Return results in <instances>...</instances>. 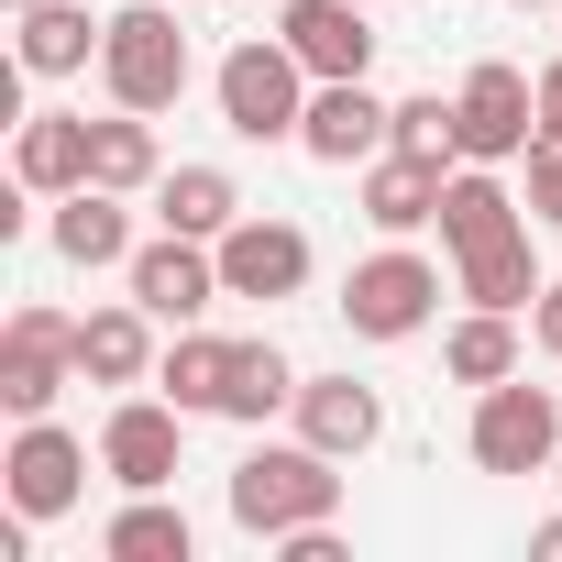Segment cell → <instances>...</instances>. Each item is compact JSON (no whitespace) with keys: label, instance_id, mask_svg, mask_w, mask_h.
<instances>
[{"label":"cell","instance_id":"6da1fadb","mask_svg":"<svg viewBox=\"0 0 562 562\" xmlns=\"http://www.w3.org/2000/svg\"><path fill=\"white\" fill-rule=\"evenodd\" d=\"M221 507L243 540H299V529H331L342 518V463L321 441H254L232 474H221Z\"/></svg>","mask_w":562,"mask_h":562},{"label":"cell","instance_id":"7a4b0ae2","mask_svg":"<svg viewBox=\"0 0 562 562\" xmlns=\"http://www.w3.org/2000/svg\"><path fill=\"white\" fill-rule=\"evenodd\" d=\"M310 67H299V45L288 34H243L221 67H210V100H221V122L243 133V144H299V122H310Z\"/></svg>","mask_w":562,"mask_h":562},{"label":"cell","instance_id":"3957f363","mask_svg":"<svg viewBox=\"0 0 562 562\" xmlns=\"http://www.w3.org/2000/svg\"><path fill=\"white\" fill-rule=\"evenodd\" d=\"M188 78H199V56H188V23L166 12V0H122L111 12V34H100V89L122 100V111H177L188 100Z\"/></svg>","mask_w":562,"mask_h":562},{"label":"cell","instance_id":"277c9868","mask_svg":"<svg viewBox=\"0 0 562 562\" xmlns=\"http://www.w3.org/2000/svg\"><path fill=\"white\" fill-rule=\"evenodd\" d=\"M463 452H474V474H551V463H562V397H551V386H529V375L474 386Z\"/></svg>","mask_w":562,"mask_h":562},{"label":"cell","instance_id":"5b68a950","mask_svg":"<svg viewBox=\"0 0 562 562\" xmlns=\"http://www.w3.org/2000/svg\"><path fill=\"white\" fill-rule=\"evenodd\" d=\"M342 321H353V342H419L441 321V265L408 254V243H375L342 276Z\"/></svg>","mask_w":562,"mask_h":562},{"label":"cell","instance_id":"8992f818","mask_svg":"<svg viewBox=\"0 0 562 562\" xmlns=\"http://www.w3.org/2000/svg\"><path fill=\"white\" fill-rule=\"evenodd\" d=\"M67 375H78V321L45 310V299H23L12 321H0V408H12V419H56Z\"/></svg>","mask_w":562,"mask_h":562},{"label":"cell","instance_id":"52a82bcc","mask_svg":"<svg viewBox=\"0 0 562 562\" xmlns=\"http://www.w3.org/2000/svg\"><path fill=\"white\" fill-rule=\"evenodd\" d=\"M100 474L122 485V496H155V485H177L188 474V408L177 397H111V419H100Z\"/></svg>","mask_w":562,"mask_h":562},{"label":"cell","instance_id":"ba28073f","mask_svg":"<svg viewBox=\"0 0 562 562\" xmlns=\"http://www.w3.org/2000/svg\"><path fill=\"white\" fill-rule=\"evenodd\" d=\"M452 111H463V166H518V155L540 144V78L507 67V56H485V67L452 89Z\"/></svg>","mask_w":562,"mask_h":562},{"label":"cell","instance_id":"9c48e42d","mask_svg":"<svg viewBox=\"0 0 562 562\" xmlns=\"http://www.w3.org/2000/svg\"><path fill=\"white\" fill-rule=\"evenodd\" d=\"M0 496H12L34 529H45V518H67V507L89 496V441H78L67 419H12V452H0Z\"/></svg>","mask_w":562,"mask_h":562},{"label":"cell","instance_id":"30bf717a","mask_svg":"<svg viewBox=\"0 0 562 562\" xmlns=\"http://www.w3.org/2000/svg\"><path fill=\"white\" fill-rule=\"evenodd\" d=\"M133 299L166 321V331H188V321H210L232 288H221V243H199V232H155V243H133Z\"/></svg>","mask_w":562,"mask_h":562},{"label":"cell","instance_id":"8fae6325","mask_svg":"<svg viewBox=\"0 0 562 562\" xmlns=\"http://www.w3.org/2000/svg\"><path fill=\"white\" fill-rule=\"evenodd\" d=\"M386 133H397V100H375V78H321L310 89V122H299V155L353 177V166L386 155Z\"/></svg>","mask_w":562,"mask_h":562},{"label":"cell","instance_id":"7c38bea8","mask_svg":"<svg viewBox=\"0 0 562 562\" xmlns=\"http://www.w3.org/2000/svg\"><path fill=\"white\" fill-rule=\"evenodd\" d=\"M221 288L254 299V310L299 299V288H310V232H299V221H276V210H243V221L221 232Z\"/></svg>","mask_w":562,"mask_h":562},{"label":"cell","instance_id":"4fadbf2b","mask_svg":"<svg viewBox=\"0 0 562 562\" xmlns=\"http://www.w3.org/2000/svg\"><path fill=\"white\" fill-rule=\"evenodd\" d=\"M441 188H452V166L441 155H375V166H353V210L386 232V243H408V232H430L441 221Z\"/></svg>","mask_w":562,"mask_h":562},{"label":"cell","instance_id":"5bb4252c","mask_svg":"<svg viewBox=\"0 0 562 562\" xmlns=\"http://www.w3.org/2000/svg\"><path fill=\"white\" fill-rule=\"evenodd\" d=\"M155 331H166V321H155L144 299L89 310V321H78V386H111V397L155 386V364H166V353H155Z\"/></svg>","mask_w":562,"mask_h":562},{"label":"cell","instance_id":"9a60e30c","mask_svg":"<svg viewBox=\"0 0 562 562\" xmlns=\"http://www.w3.org/2000/svg\"><path fill=\"white\" fill-rule=\"evenodd\" d=\"M299 441H321L331 463H364L375 441H386V397L364 386V375H299Z\"/></svg>","mask_w":562,"mask_h":562},{"label":"cell","instance_id":"2e32d148","mask_svg":"<svg viewBox=\"0 0 562 562\" xmlns=\"http://www.w3.org/2000/svg\"><path fill=\"white\" fill-rule=\"evenodd\" d=\"M276 34L299 45L310 78H375V12H364V0H288Z\"/></svg>","mask_w":562,"mask_h":562},{"label":"cell","instance_id":"e0dca14e","mask_svg":"<svg viewBox=\"0 0 562 562\" xmlns=\"http://www.w3.org/2000/svg\"><path fill=\"white\" fill-rule=\"evenodd\" d=\"M12 177H23V199H67V188H89V111H23V133H12Z\"/></svg>","mask_w":562,"mask_h":562},{"label":"cell","instance_id":"ac0fdd59","mask_svg":"<svg viewBox=\"0 0 562 562\" xmlns=\"http://www.w3.org/2000/svg\"><path fill=\"white\" fill-rule=\"evenodd\" d=\"M45 243H56L78 276L133 265V199H122V188H67V199H56V221H45Z\"/></svg>","mask_w":562,"mask_h":562},{"label":"cell","instance_id":"d6986e66","mask_svg":"<svg viewBox=\"0 0 562 562\" xmlns=\"http://www.w3.org/2000/svg\"><path fill=\"white\" fill-rule=\"evenodd\" d=\"M23 34H12V67L23 78H78V67H100V34H111V12L89 23L78 0H34V12H12Z\"/></svg>","mask_w":562,"mask_h":562},{"label":"cell","instance_id":"ffe728a7","mask_svg":"<svg viewBox=\"0 0 562 562\" xmlns=\"http://www.w3.org/2000/svg\"><path fill=\"white\" fill-rule=\"evenodd\" d=\"M540 288H551V276H540L529 232H496V243L452 254V299H463V310H518V321H529V299H540Z\"/></svg>","mask_w":562,"mask_h":562},{"label":"cell","instance_id":"44dd1931","mask_svg":"<svg viewBox=\"0 0 562 562\" xmlns=\"http://www.w3.org/2000/svg\"><path fill=\"white\" fill-rule=\"evenodd\" d=\"M155 177H166V144H155V111H100L89 122V188H122V199H155Z\"/></svg>","mask_w":562,"mask_h":562},{"label":"cell","instance_id":"7402d4cb","mask_svg":"<svg viewBox=\"0 0 562 562\" xmlns=\"http://www.w3.org/2000/svg\"><path fill=\"white\" fill-rule=\"evenodd\" d=\"M496 232H529V199L496 166H452V188H441V254H474Z\"/></svg>","mask_w":562,"mask_h":562},{"label":"cell","instance_id":"603a6c76","mask_svg":"<svg viewBox=\"0 0 562 562\" xmlns=\"http://www.w3.org/2000/svg\"><path fill=\"white\" fill-rule=\"evenodd\" d=\"M155 221L221 243V232L243 221V177H232V166H166V177H155Z\"/></svg>","mask_w":562,"mask_h":562},{"label":"cell","instance_id":"cb8c5ba5","mask_svg":"<svg viewBox=\"0 0 562 562\" xmlns=\"http://www.w3.org/2000/svg\"><path fill=\"white\" fill-rule=\"evenodd\" d=\"M232 353H243V342H221V331H199V321H188V331L166 342L155 386H166V397H177L188 419H221V397H232Z\"/></svg>","mask_w":562,"mask_h":562},{"label":"cell","instance_id":"d4e9b609","mask_svg":"<svg viewBox=\"0 0 562 562\" xmlns=\"http://www.w3.org/2000/svg\"><path fill=\"white\" fill-rule=\"evenodd\" d=\"M100 551H111V562H199V529H188V507L155 485V496H122V518L100 529Z\"/></svg>","mask_w":562,"mask_h":562},{"label":"cell","instance_id":"484cf974","mask_svg":"<svg viewBox=\"0 0 562 562\" xmlns=\"http://www.w3.org/2000/svg\"><path fill=\"white\" fill-rule=\"evenodd\" d=\"M441 375L452 386H507L518 375V310H463L441 331Z\"/></svg>","mask_w":562,"mask_h":562},{"label":"cell","instance_id":"4316f807","mask_svg":"<svg viewBox=\"0 0 562 562\" xmlns=\"http://www.w3.org/2000/svg\"><path fill=\"white\" fill-rule=\"evenodd\" d=\"M276 408H299V364L276 353V342H243V353H232V397H221V419L265 430Z\"/></svg>","mask_w":562,"mask_h":562},{"label":"cell","instance_id":"83f0119b","mask_svg":"<svg viewBox=\"0 0 562 562\" xmlns=\"http://www.w3.org/2000/svg\"><path fill=\"white\" fill-rule=\"evenodd\" d=\"M397 155H441V166H463V111L441 100V89H419V100H397V133H386Z\"/></svg>","mask_w":562,"mask_h":562},{"label":"cell","instance_id":"f1b7e54d","mask_svg":"<svg viewBox=\"0 0 562 562\" xmlns=\"http://www.w3.org/2000/svg\"><path fill=\"white\" fill-rule=\"evenodd\" d=\"M518 199H529V221H540V232H562V144H551V133L529 144V188H518Z\"/></svg>","mask_w":562,"mask_h":562},{"label":"cell","instance_id":"f546056e","mask_svg":"<svg viewBox=\"0 0 562 562\" xmlns=\"http://www.w3.org/2000/svg\"><path fill=\"white\" fill-rule=\"evenodd\" d=\"M529 342H540V353H551V364H562V276H551V288H540V299H529Z\"/></svg>","mask_w":562,"mask_h":562},{"label":"cell","instance_id":"4dcf8cb0","mask_svg":"<svg viewBox=\"0 0 562 562\" xmlns=\"http://www.w3.org/2000/svg\"><path fill=\"white\" fill-rule=\"evenodd\" d=\"M540 133H551V144H562V56H551V67H540Z\"/></svg>","mask_w":562,"mask_h":562},{"label":"cell","instance_id":"1f68e13d","mask_svg":"<svg viewBox=\"0 0 562 562\" xmlns=\"http://www.w3.org/2000/svg\"><path fill=\"white\" fill-rule=\"evenodd\" d=\"M529 551H540V562H562V518H540V529H529Z\"/></svg>","mask_w":562,"mask_h":562},{"label":"cell","instance_id":"d6a6232c","mask_svg":"<svg viewBox=\"0 0 562 562\" xmlns=\"http://www.w3.org/2000/svg\"><path fill=\"white\" fill-rule=\"evenodd\" d=\"M518 12H562V0H518Z\"/></svg>","mask_w":562,"mask_h":562},{"label":"cell","instance_id":"836d02e7","mask_svg":"<svg viewBox=\"0 0 562 562\" xmlns=\"http://www.w3.org/2000/svg\"><path fill=\"white\" fill-rule=\"evenodd\" d=\"M12 12H34V0H12Z\"/></svg>","mask_w":562,"mask_h":562},{"label":"cell","instance_id":"e575fe53","mask_svg":"<svg viewBox=\"0 0 562 562\" xmlns=\"http://www.w3.org/2000/svg\"><path fill=\"white\" fill-rule=\"evenodd\" d=\"M364 12H375V0H364Z\"/></svg>","mask_w":562,"mask_h":562},{"label":"cell","instance_id":"d590c367","mask_svg":"<svg viewBox=\"0 0 562 562\" xmlns=\"http://www.w3.org/2000/svg\"><path fill=\"white\" fill-rule=\"evenodd\" d=\"M551 474H562V463H551Z\"/></svg>","mask_w":562,"mask_h":562}]
</instances>
